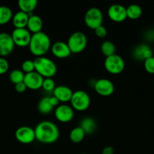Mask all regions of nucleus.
<instances>
[{
	"label": "nucleus",
	"mask_w": 154,
	"mask_h": 154,
	"mask_svg": "<svg viewBox=\"0 0 154 154\" xmlns=\"http://www.w3.org/2000/svg\"><path fill=\"white\" fill-rule=\"evenodd\" d=\"M13 12L7 6H0V25H5L12 20Z\"/></svg>",
	"instance_id": "25"
},
{
	"label": "nucleus",
	"mask_w": 154,
	"mask_h": 154,
	"mask_svg": "<svg viewBox=\"0 0 154 154\" xmlns=\"http://www.w3.org/2000/svg\"><path fill=\"white\" fill-rule=\"evenodd\" d=\"M14 46L11 35L5 32L0 33V57L10 55L14 51Z\"/></svg>",
	"instance_id": "13"
},
{
	"label": "nucleus",
	"mask_w": 154,
	"mask_h": 154,
	"mask_svg": "<svg viewBox=\"0 0 154 154\" xmlns=\"http://www.w3.org/2000/svg\"><path fill=\"white\" fill-rule=\"evenodd\" d=\"M95 33L96 35V36L100 38H104L107 36V29H106L105 26H104L103 25L100 26L98 28H96L95 29Z\"/></svg>",
	"instance_id": "32"
},
{
	"label": "nucleus",
	"mask_w": 154,
	"mask_h": 154,
	"mask_svg": "<svg viewBox=\"0 0 154 154\" xmlns=\"http://www.w3.org/2000/svg\"><path fill=\"white\" fill-rule=\"evenodd\" d=\"M38 5L37 0H20L18 2V7L21 11L30 15L36 8Z\"/></svg>",
	"instance_id": "21"
},
{
	"label": "nucleus",
	"mask_w": 154,
	"mask_h": 154,
	"mask_svg": "<svg viewBox=\"0 0 154 154\" xmlns=\"http://www.w3.org/2000/svg\"><path fill=\"white\" fill-rule=\"evenodd\" d=\"M71 107L77 111H85L91 105V98L86 92L77 90L73 92L70 100Z\"/></svg>",
	"instance_id": "5"
},
{
	"label": "nucleus",
	"mask_w": 154,
	"mask_h": 154,
	"mask_svg": "<svg viewBox=\"0 0 154 154\" xmlns=\"http://www.w3.org/2000/svg\"><path fill=\"white\" fill-rule=\"evenodd\" d=\"M80 127L83 129L85 135H91L96 131V121L91 117H85L80 122Z\"/></svg>",
	"instance_id": "20"
},
{
	"label": "nucleus",
	"mask_w": 154,
	"mask_h": 154,
	"mask_svg": "<svg viewBox=\"0 0 154 154\" xmlns=\"http://www.w3.org/2000/svg\"><path fill=\"white\" fill-rule=\"evenodd\" d=\"M101 51L106 57L116 54V46L111 41H105L101 45Z\"/></svg>",
	"instance_id": "26"
},
{
	"label": "nucleus",
	"mask_w": 154,
	"mask_h": 154,
	"mask_svg": "<svg viewBox=\"0 0 154 154\" xmlns=\"http://www.w3.org/2000/svg\"><path fill=\"white\" fill-rule=\"evenodd\" d=\"M72 90L66 86L60 85L56 87L53 91V96H55L60 102H70L72 96Z\"/></svg>",
	"instance_id": "17"
},
{
	"label": "nucleus",
	"mask_w": 154,
	"mask_h": 154,
	"mask_svg": "<svg viewBox=\"0 0 154 154\" xmlns=\"http://www.w3.org/2000/svg\"><path fill=\"white\" fill-rule=\"evenodd\" d=\"M85 133L80 126H77L72 129L69 132V135L70 141L75 144L82 142L85 138Z\"/></svg>",
	"instance_id": "23"
},
{
	"label": "nucleus",
	"mask_w": 154,
	"mask_h": 154,
	"mask_svg": "<svg viewBox=\"0 0 154 154\" xmlns=\"http://www.w3.org/2000/svg\"><path fill=\"white\" fill-rule=\"evenodd\" d=\"M126 14L127 18L132 20H135L141 17L143 11H142L141 7L139 6L138 5L132 4L126 8Z\"/></svg>",
	"instance_id": "22"
},
{
	"label": "nucleus",
	"mask_w": 154,
	"mask_h": 154,
	"mask_svg": "<svg viewBox=\"0 0 154 154\" xmlns=\"http://www.w3.org/2000/svg\"><path fill=\"white\" fill-rule=\"evenodd\" d=\"M104 15L102 11L98 8H91L85 12L84 17L85 23L91 29L95 30L98 26L102 25Z\"/></svg>",
	"instance_id": "7"
},
{
	"label": "nucleus",
	"mask_w": 154,
	"mask_h": 154,
	"mask_svg": "<svg viewBox=\"0 0 154 154\" xmlns=\"http://www.w3.org/2000/svg\"><path fill=\"white\" fill-rule=\"evenodd\" d=\"M132 54L135 60L144 62L146 59L152 57V51L149 45L141 44L134 48Z\"/></svg>",
	"instance_id": "16"
},
{
	"label": "nucleus",
	"mask_w": 154,
	"mask_h": 154,
	"mask_svg": "<svg viewBox=\"0 0 154 154\" xmlns=\"http://www.w3.org/2000/svg\"><path fill=\"white\" fill-rule=\"evenodd\" d=\"M143 66L147 73L154 75V57H151L146 59L143 62Z\"/></svg>",
	"instance_id": "30"
},
{
	"label": "nucleus",
	"mask_w": 154,
	"mask_h": 154,
	"mask_svg": "<svg viewBox=\"0 0 154 154\" xmlns=\"http://www.w3.org/2000/svg\"><path fill=\"white\" fill-rule=\"evenodd\" d=\"M9 63L4 57H0V75H4L8 71Z\"/></svg>",
	"instance_id": "31"
},
{
	"label": "nucleus",
	"mask_w": 154,
	"mask_h": 154,
	"mask_svg": "<svg viewBox=\"0 0 154 154\" xmlns=\"http://www.w3.org/2000/svg\"><path fill=\"white\" fill-rule=\"evenodd\" d=\"M51 51L53 55L58 59L67 58L72 54L67 44L63 42H56L51 45Z\"/></svg>",
	"instance_id": "15"
},
{
	"label": "nucleus",
	"mask_w": 154,
	"mask_h": 154,
	"mask_svg": "<svg viewBox=\"0 0 154 154\" xmlns=\"http://www.w3.org/2000/svg\"><path fill=\"white\" fill-rule=\"evenodd\" d=\"M15 138L21 144H31L36 140L34 129L27 126H21L15 131Z\"/></svg>",
	"instance_id": "9"
},
{
	"label": "nucleus",
	"mask_w": 154,
	"mask_h": 154,
	"mask_svg": "<svg viewBox=\"0 0 154 154\" xmlns=\"http://www.w3.org/2000/svg\"><path fill=\"white\" fill-rule=\"evenodd\" d=\"M82 154H85V153H82Z\"/></svg>",
	"instance_id": "36"
},
{
	"label": "nucleus",
	"mask_w": 154,
	"mask_h": 154,
	"mask_svg": "<svg viewBox=\"0 0 154 154\" xmlns=\"http://www.w3.org/2000/svg\"><path fill=\"white\" fill-rule=\"evenodd\" d=\"M34 130L36 140L42 144L54 143L60 136V131L57 125L48 120L38 123Z\"/></svg>",
	"instance_id": "1"
},
{
	"label": "nucleus",
	"mask_w": 154,
	"mask_h": 154,
	"mask_svg": "<svg viewBox=\"0 0 154 154\" xmlns=\"http://www.w3.org/2000/svg\"><path fill=\"white\" fill-rule=\"evenodd\" d=\"M30 15L24 12L19 11L13 15L12 23L15 29H26L27 26Z\"/></svg>",
	"instance_id": "19"
},
{
	"label": "nucleus",
	"mask_w": 154,
	"mask_h": 154,
	"mask_svg": "<svg viewBox=\"0 0 154 154\" xmlns=\"http://www.w3.org/2000/svg\"><path fill=\"white\" fill-rule=\"evenodd\" d=\"M51 48V39L46 33L40 32L32 35L29 49L33 56L36 57H45Z\"/></svg>",
	"instance_id": "2"
},
{
	"label": "nucleus",
	"mask_w": 154,
	"mask_h": 154,
	"mask_svg": "<svg viewBox=\"0 0 154 154\" xmlns=\"http://www.w3.org/2000/svg\"><path fill=\"white\" fill-rule=\"evenodd\" d=\"M125 67V61L122 57L117 54L106 57L104 60V68L106 71L111 75H119L123 72Z\"/></svg>",
	"instance_id": "6"
},
{
	"label": "nucleus",
	"mask_w": 154,
	"mask_h": 154,
	"mask_svg": "<svg viewBox=\"0 0 154 154\" xmlns=\"http://www.w3.org/2000/svg\"><path fill=\"white\" fill-rule=\"evenodd\" d=\"M24 76H25V74L23 72L22 70L14 69V70H12L11 72L10 75H9V80H10L11 82L13 83L15 85L17 84H19V83L24 82Z\"/></svg>",
	"instance_id": "27"
},
{
	"label": "nucleus",
	"mask_w": 154,
	"mask_h": 154,
	"mask_svg": "<svg viewBox=\"0 0 154 154\" xmlns=\"http://www.w3.org/2000/svg\"><path fill=\"white\" fill-rule=\"evenodd\" d=\"M107 14L109 18L113 22H123L127 19L126 8L119 4L112 5L107 10Z\"/></svg>",
	"instance_id": "12"
},
{
	"label": "nucleus",
	"mask_w": 154,
	"mask_h": 154,
	"mask_svg": "<svg viewBox=\"0 0 154 154\" xmlns=\"http://www.w3.org/2000/svg\"><path fill=\"white\" fill-rule=\"evenodd\" d=\"M87 43L88 39L85 34L78 31L70 35L66 44L72 54H79L85 49Z\"/></svg>",
	"instance_id": "4"
},
{
	"label": "nucleus",
	"mask_w": 154,
	"mask_h": 154,
	"mask_svg": "<svg viewBox=\"0 0 154 154\" xmlns=\"http://www.w3.org/2000/svg\"><path fill=\"white\" fill-rule=\"evenodd\" d=\"M43 27V21L42 18L36 14H30L27 23V29L30 32V33L36 34V33L42 32Z\"/></svg>",
	"instance_id": "18"
},
{
	"label": "nucleus",
	"mask_w": 154,
	"mask_h": 154,
	"mask_svg": "<svg viewBox=\"0 0 154 154\" xmlns=\"http://www.w3.org/2000/svg\"><path fill=\"white\" fill-rule=\"evenodd\" d=\"M114 148L111 146H107V147H104L102 151V154H114Z\"/></svg>",
	"instance_id": "34"
},
{
	"label": "nucleus",
	"mask_w": 154,
	"mask_h": 154,
	"mask_svg": "<svg viewBox=\"0 0 154 154\" xmlns=\"http://www.w3.org/2000/svg\"><path fill=\"white\" fill-rule=\"evenodd\" d=\"M35 72L43 78H51L57 73V66L51 59L45 57H36L34 60Z\"/></svg>",
	"instance_id": "3"
},
{
	"label": "nucleus",
	"mask_w": 154,
	"mask_h": 154,
	"mask_svg": "<svg viewBox=\"0 0 154 154\" xmlns=\"http://www.w3.org/2000/svg\"><path fill=\"white\" fill-rule=\"evenodd\" d=\"M44 78L36 72L25 74L24 83L27 86V89L32 90H37L42 88Z\"/></svg>",
	"instance_id": "14"
},
{
	"label": "nucleus",
	"mask_w": 154,
	"mask_h": 154,
	"mask_svg": "<svg viewBox=\"0 0 154 154\" xmlns=\"http://www.w3.org/2000/svg\"><path fill=\"white\" fill-rule=\"evenodd\" d=\"M54 107L50 102L49 97L46 96L41 99L38 103V111L42 114H48L53 111Z\"/></svg>",
	"instance_id": "24"
},
{
	"label": "nucleus",
	"mask_w": 154,
	"mask_h": 154,
	"mask_svg": "<svg viewBox=\"0 0 154 154\" xmlns=\"http://www.w3.org/2000/svg\"><path fill=\"white\" fill-rule=\"evenodd\" d=\"M42 88L47 92H53L55 89V82L52 78H44Z\"/></svg>",
	"instance_id": "29"
},
{
	"label": "nucleus",
	"mask_w": 154,
	"mask_h": 154,
	"mask_svg": "<svg viewBox=\"0 0 154 154\" xmlns=\"http://www.w3.org/2000/svg\"><path fill=\"white\" fill-rule=\"evenodd\" d=\"M94 88L96 93L101 96H110L115 91L113 83L106 78L98 80L94 84Z\"/></svg>",
	"instance_id": "11"
},
{
	"label": "nucleus",
	"mask_w": 154,
	"mask_h": 154,
	"mask_svg": "<svg viewBox=\"0 0 154 154\" xmlns=\"http://www.w3.org/2000/svg\"><path fill=\"white\" fill-rule=\"evenodd\" d=\"M11 35L14 45L20 48H25L29 46L32 37L31 33L27 28L14 29Z\"/></svg>",
	"instance_id": "8"
},
{
	"label": "nucleus",
	"mask_w": 154,
	"mask_h": 154,
	"mask_svg": "<svg viewBox=\"0 0 154 154\" xmlns=\"http://www.w3.org/2000/svg\"><path fill=\"white\" fill-rule=\"evenodd\" d=\"M54 116L60 123H69L72 121L74 117V110L72 107L66 104L59 105L54 110Z\"/></svg>",
	"instance_id": "10"
},
{
	"label": "nucleus",
	"mask_w": 154,
	"mask_h": 154,
	"mask_svg": "<svg viewBox=\"0 0 154 154\" xmlns=\"http://www.w3.org/2000/svg\"><path fill=\"white\" fill-rule=\"evenodd\" d=\"M21 70L23 71L24 74L30 73L35 71V66H34V62L33 60H27L22 63L21 65Z\"/></svg>",
	"instance_id": "28"
},
{
	"label": "nucleus",
	"mask_w": 154,
	"mask_h": 154,
	"mask_svg": "<svg viewBox=\"0 0 154 154\" xmlns=\"http://www.w3.org/2000/svg\"><path fill=\"white\" fill-rule=\"evenodd\" d=\"M49 99H50V102H51V105H52L54 108V107L58 106L60 102H59V100L55 97V96H51V97H49Z\"/></svg>",
	"instance_id": "35"
},
{
	"label": "nucleus",
	"mask_w": 154,
	"mask_h": 154,
	"mask_svg": "<svg viewBox=\"0 0 154 154\" xmlns=\"http://www.w3.org/2000/svg\"><path fill=\"white\" fill-rule=\"evenodd\" d=\"M14 89L15 90H16V92H18V93H24V92L27 90V87L24 82H21V83H19V84H15Z\"/></svg>",
	"instance_id": "33"
}]
</instances>
